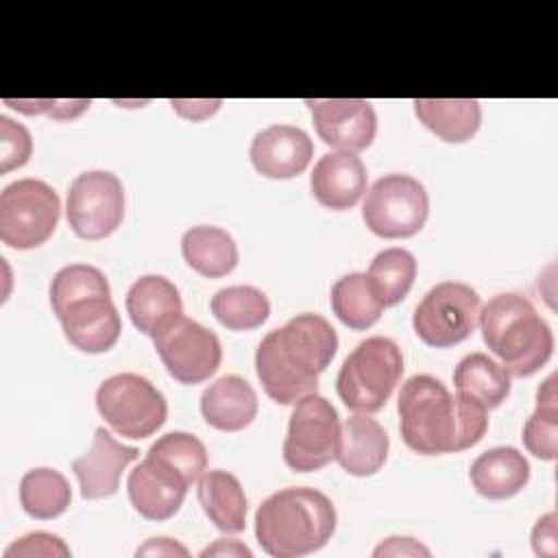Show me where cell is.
I'll use <instances>...</instances> for the list:
<instances>
[{"mask_svg":"<svg viewBox=\"0 0 558 558\" xmlns=\"http://www.w3.org/2000/svg\"><path fill=\"white\" fill-rule=\"evenodd\" d=\"M397 412L403 442L421 456L464 451L488 429V410L477 399L451 395L432 375H412L401 386Z\"/></svg>","mask_w":558,"mask_h":558,"instance_id":"obj_1","label":"cell"},{"mask_svg":"<svg viewBox=\"0 0 558 558\" xmlns=\"http://www.w3.org/2000/svg\"><path fill=\"white\" fill-rule=\"evenodd\" d=\"M338 351V333L320 314H296L268 331L255 351V373L266 395L290 405L316 392L318 375Z\"/></svg>","mask_w":558,"mask_h":558,"instance_id":"obj_2","label":"cell"},{"mask_svg":"<svg viewBox=\"0 0 558 558\" xmlns=\"http://www.w3.org/2000/svg\"><path fill=\"white\" fill-rule=\"evenodd\" d=\"M333 501L310 486H290L266 497L255 512V538L275 558L318 551L336 532Z\"/></svg>","mask_w":558,"mask_h":558,"instance_id":"obj_3","label":"cell"},{"mask_svg":"<svg viewBox=\"0 0 558 558\" xmlns=\"http://www.w3.org/2000/svg\"><path fill=\"white\" fill-rule=\"evenodd\" d=\"M482 338L514 377L541 371L554 353V333L530 299L501 292L480 310Z\"/></svg>","mask_w":558,"mask_h":558,"instance_id":"obj_4","label":"cell"},{"mask_svg":"<svg viewBox=\"0 0 558 558\" xmlns=\"http://www.w3.org/2000/svg\"><path fill=\"white\" fill-rule=\"evenodd\" d=\"M403 375V353L395 340L371 336L342 362L336 390L355 414H373L384 408Z\"/></svg>","mask_w":558,"mask_h":558,"instance_id":"obj_5","label":"cell"},{"mask_svg":"<svg viewBox=\"0 0 558 558\" xmlns=\"http://www.w3.org/2000/svg\"><path fill=\"white\" fill-rule=\"evenodd\" d=\"M342 423L323 395L310 392L294 401L288 434L283 440V462L296 473H310L338 458Z\"/></svg>","mask_w":558,"mask_h":558,"instance_id":"obj_6","label":"cell"},{"mask_svg":"<svg viewBox=\"0 0 558 558\" xmlns=\"http://www.w3.org/2000/svg\"><path fill=\"white\" fill-rule=\"evenodd\" d=\"M96 408L105 423L124 438L153 436L168 416L166 397L137 373H118L96 390Z\"/></svg>","mask_w":558,"mask_h":558,"instance_id":"obj_7","label":"cell"},{"mask_svg":"<svg viewBox=\"0 0 558 558\" xmlns=\"http://www.w3.org/2000/svg\"><path fill=\"white\" fill-rule=\"evenodd\" d=\"M61 201L39 179H17L0 194V240L17 251L41 246L57 229Z\"/></svg>","mask_w":558,"mask_h":558,"instance_id":"obj_8","label":"cell"},{"mask_svg":"<svg viewBox=\"0 0 558 558\" xmlns=\"http://www.w3.org/2000/svg\"><path fill=\"white\" fill-rule=\"evenodd\" d=\"M429 216L425 185L410 174H384L366 192L362 205L364 225L379 238L401 240L416 235Z\"/></svg>","mask_w":558,"mask_h":558,"instance_id":"obj_9","label":"cell"},{"mask_svg":"<svg viewBox=\"0 0 558 558\" xmlns=\"http://www.w3.org/2000/svg\"><path fill=\"white\" fill-rule=\"evenodd\" d=\"M480 310L482 299L469 283L440 281L416 305L412 327L427 347L449 349L475 331Z\"/></svg>","mask_w":558,"mask_h":558,"instance_id":"obj_10","label":"cell"},{"mask_svg":"<svg viewBox=\"0 0 558 558\" xmlns=\"http://www.w3.org/2000/svg\"><path fill=\"white\" fill-rule=\"evenodd\" d=\"M153 344L166 371L179 384H201L209 379L222 362L218 336L183 314L161 325L153 336Z\"/></svg>","mask_w":558,"mask_h":558,"instance_id":"obj_11","label":"cell"},{"mask_svg":"<svg viewBox=\"0 0 558 558\" xmlns=\"http://www.w3.org/2000/svg\"><path fill=\"white\" fill-rule=\"evenodd\" d=\"M65 218L83 240L111 235L124 218V187L120 179L107 170L81 172L68 190Z\"/></svg>","mask_w":558,"mask_h":558,"instance_id":"obj_12","label":"cell"},{"mask_svg":"<svg viewBox=\"0 0 558 558\" xmlns=\"http://www.w3.org/2000/svg\"><path fill=\"white\" fill-rule=\"evenodd\" d=\"M318 137L340 150L368 148L377 135V113L364 98H307L305 100Z\"/></svg>","mask_w":558,"mask_h":558,"instance_id":"obj_13","label":"cell"},{"mask_svg":"<svg viewBox=\"0 0 558 558\" xmlns=\"http://www.w3.org/2000/svg\"><path fill=\"white\" fill-rule=\"evenodd\" d=\"M190 486V480L177 466L150 451L126 480L133 508L148 521H166L174 517Z\"/></svg>","mask_w":558,"mask_h":558,"instance_id":"obj_14","label":"cell"},{"mask_svg":"<svg viewBox=\"0 0 558 558\" xmlns=\"http://www.w3.org/2000/svg\"><path fill=\"white\" fill-rule=\"evenodd\" d=\"M140 458L135 447L118 442L109 429L98 427L89 451L72 462L83 499H105L118 493L124 469Z\"/></svg>","mask_w":558,"mask_h":558,"instance_id":"obj_15","label":"cell"},{"mask_svg":"<svg viewBox=\"0 0 558 558\" xmlns=\"http://www.w3.org/2000/svg\"><path fill=\"white\" fill-rule=\"evenodd\" d=\"M61 320L68 342L83 353H105L116 347L122 320L111 301V294H96L63 307Z\"/></svg>","mask_w":558,"mask_h":558,"instance_id":"obj_16","label":"cell"},{"mask_svg":"<svg viewBox=\"0 0 558 558\" xmlns=\"http://www.w3.org/2000/svg\"><path fill=\"white\" fill-rule=\"evenodd\" d=\"M314 144L310 135L292 124H272L255 133L251 142V163L266 179L299 177L312 161Z\"/></svg>","mask_w":558,"mask_h":558,"instance_id":"obj_17","label":"cell"},{"mask_svg":"<svg viewBox=\"0 0 558 558\" xmlns=\"http://www.w3.org/2000/svg\"><path fill=\"white\" fill-rule=\"evenodd\" d=\"M366 168L353 153H325L310 174L314 198L333 211H344L357 205L366 192Z\"/></svg>","mask_w":558,"mask_h":558,"instance_id":"obj_18","label":"cell"},{"mask_svg":"<svg viewBox=\"0 0 558 558\" xmlns=\"http://www.w3.org/2000/svg\"><path fill=\"white\" fill-rule=\"evenodd\" d=\"M469 480L477 495L493 501H504L527 486L530 462L514 447H493L473 460Z\"/></svg>","mask_w":558,"mask_h":558,"instance_id":"obj_19","label":"cell"},{"mask_svg":"<svg viewBox=\"0 0 558 558\" xmlns=\"http://www.w3.org/2000/svg\"><path fill=\"white\" fill-rule=\"evenodd\" d=\"M201 414L214 429L240 432L257 416V395L240 375H222L205 388Z\"/></svg>","mask_w":558,"mask_h":558,"instance_id":"obj_20","label":"cell"},{"mask_svg":"<svg viewBox=\"0 0 558 558\" xmlns=\"http://www.w3.org/2000/svg\"><path fill=\"white\" fill-rule=\"evenodd\" d=\"M388 434L368 414H353L342 423L338 464L355 477L375 475L388 458Z\"/></svg>","mask_w":558,"mask_h":558,"instance_id":"obj_21","label":"cell"},{"mask_svg":"<svg viewBox=\"0 0 558 558\" xmlns=\"http://www.w3.org/2000/svg\"><path fill=\"white\" fill-rule=\"evenodd\" d=\"M126 312L135 329L153 338L161 325L183 314V301L170 279L144 275L126 292Z\"/></svg>","mask_w":558,"mask_h":558,"instance_id":"obj_22","label":"cell"},{"mask_svg":"<svg viewBox=\"0 0 558 558\" xmlns=\"http://www.w3.org/2000/svg\"><path fill=\"white\" fill-rule=\"evenodd\" d=\"M198 504L207 519L227 534L246 527V495L240 480L222 469H205L196 488Z\"/></svg>","mask_w":558,"mask_h":558,"instance_id":"obj_23","label":"cell"},{"mask_svg":"<svg viewBox=\"0 0 558 558\" xmlns=\"http://www.w3.org/2000/svg\"><path fill=\"white\" fill-rule=\"evenodd\" d=\"M412 105L418 122L449 144L469 142L482 124V107L473 98H416Z\"/></svg>","mask_w":558,"mask_h":558,"instance_id":"obj_24","label":"cell"},{"mask_svg":"<svg viewBox=\"0 0 558 558\" xmlns=\"http://www.w3.org/2000/svg\"><path fill=\"white\" fill-rule=\"evenodd\" d=\"M181 253L185 264L209 279L229 275L240 259L235 240L220 227L198 225L183 233Z\"/></svg>","mask_w":558,"mask_h":558,"instance_id":"obj_25","label":"cell"},{"mask_svg":"<svg viewBox=\"0 0 558 558\" xmlns=\"http://www.w3.org/2000/svg\"><path fill=\"white\" fill-rule=\"evenodd\" d=\"M453 386L458 392L477 399L486 410H493L510 395L512 375L501 362L475 351L458 362L453 371Z\"/></svg>","mask_w":558,"mask_h":558,"instance_id":"obj_26","label":"cell"},{"mask_svg":"<svg viewBox=\"0 0 558 558\" xmlns=\"http://www.w3.org/2000/svg\"><path fill=\"white\" fill-rule=\"evenodd\" d=\"M70 501V482L57 469H31L20 480V504L24 512L31 514L33 519H57L68 510Z\"/></svg>","mask_w":558,"mask_h":558,"instance_id":"obj_27","label":"cell"},{"mask_svg":"<svg viewBox=\"0 0 558 558\" xmlns=\"http://www.w3.org/2000/svg\"><path fill=\"white\" fill-rule=\"evenodd\" d=\"M329 301L338 320L355 331L373 327L384 312V305L375 296L364 272H349L340 277L331 286Z\"/></svg>","mask_w":558,"mask_h":558,"instance_id":"obj_28","label":"cell"},{"mask_svg":"<svg viewBox=\"0 0 558 558\" xmlns=\"http://www.w3.org/2000/svg\"><path fill=\"white\" fill-rule=\"evenodd\" d=\"M364 275L379 303L384 307H390L408 296L416 279V259L408 248H384L373 257Z\"/></svg>","mask_w":558,"mask_h":558,"instance_id":"obj_29","label":"cell"},{"mask_svg":"<svg viewBox=\"0 0 558 558\" xmlns=\"http://www.w3.org/2000/svg\"><path fill=\"white\" fill-rule=\"evenodd\" d=\"M216 320L231 331L262 327L270 316L268 296L253 286H229L218 290L209 301Z\"/></svg>","mask_w":558,"mask_h":558,"instance_id":"obj_30","label":"cell"},{"mask_svg":"<svg viewBox=\"0 0 558 558\" xmlns=\"http://www.w3.org/2000/svg\"><path fill=\"white\" fill-rule=\"evenodd\" d=\"M523 445L538 460H556L558 453V395L556 375L536 390V410L523 425Z\"/></svg>","mask_w":558,"mask_h":558,"instance_id":"obj_31","label":"cell"},{"mask_svg":"<svg viewBox=\"0 0 558 558\" xmlns=\"http://www.w3.org/2000/svg\"><path fill=\"white\" fill-rule=\"evenodd\" d=\"M96 294H111V290L105 272L89 264L63 266L50 281V305L54 314L74 301Z\"/></svg>","mask_w":558,"mask_h":558,"instance_id":"obj_32","label":"cell"},{"mask_svg":"<svg viewBox=\"0 0 558 558\" xmlns=\"http://www.w3.org/2000/svg\"><path fill=\"white\" fill-rule=\"evenodd\" d=\"M148 451L177 466L190 480V484L198 482V477L207 469L205 445L194 434L187 432H168L161 438H157Z\"/></svg>","mask_w":558,"mask_h":558,"instance_id":"obj_33","label":"cell"},{"mask_svg":"<svg viewBox=\"0 0 558 558\" xmlns=\"http://www.w3.org/2000/svg\"><path fill=\"white\" fill-rule=\"evenodd\" d=\"M33 155V137L28 129L9 116H0V172L7 174L28 163Z\"/></svg>","mask_w":558,"mask_h":558,"instance_id":"obj_34","label":"cell"},{"mask_svg":"<svg viewBox=\"0 0 558 558\" xmlns=\"http://www.w3.org/2000/svg\"><path fill=\"white\" fill-rule=\"evenodd\" d=\"M72 551L59 538L57 534L50 532H31L17 541H13L4 549V558H33V556H44V558H68Z\"/></svg>","mask_w":558,"mask_h":558,"instance_id":"obj_35","label":"cell"},{"mask_svg":"<svg viewBox=\"0 0 558 558\" xmlns=\"http://www.w3.org/2000/svg\"><path fill=\"white\" fill-rule=\"evenodd\" d=\"M558 517L556 512L543 514L536 525L532 527V549L536 556L543 558H556L558 556Z\"/></svg>","mask_w":558,"mask_h":558,"instance_id":"obj_36","label":"cell"},{"mask_svg":"<svg viewBox=\"0 0 558 558\" xmlns=\"http://www.w3.org/2000/svg\"><path fill=\"white\" fill-rule=\"evenodd\" d=\"M373 556H429V549L418 543L416 538L410 536H390L386 541H381L375 549Z\"/></svg>","mask_w":558,"mask_h":558,"instance_id":"obj_37","label":"cell"},{"mask_svg":"<svg viewBox=\"0 0 558 558\" xmlns=\"http://www.w3.org/2000/svg\"><path fill=\"white\" fill-rule=\"evenodd\" d=\"M170 105L181 118L201 122V120H207L209 116H214L220 109L222 100L220 98H216V100H207V98L205 100H181V98H177V100H170Z\"/></svg>","mask_w":558,"mask_h":558,"instance_id":"obj_38","label":"cell"},{"mask_svg":"<svg viewBox=\"0 0 558 558\" xmlns=\"http://www.w3.org/2000/svg\"><path fill=\"white\" fill-rule=\"evenodd\" d=\"M137 556H187V547H183L181 543L172 541V538H150L146 541L142 547H137L135 551Z\"/></svg>","mask_w":558,"mask_h":558,"instance_id":"obj_39","label":"cell"},{"mask_svg":"<svg viewBox=\"0 0 558 558\" xmlns=\"http://www.w3.org/2000/svg\"><path fill=\"white\" fill-rule=\"evenodd\" d=\"M201 556H246V558H251L253 551L235 538H218L211 545H207L201 551Z\"/></svg>","mask_w":558,"mask_h":558,"instance_id":"obj_40","label":"cell"}]
</instances>
